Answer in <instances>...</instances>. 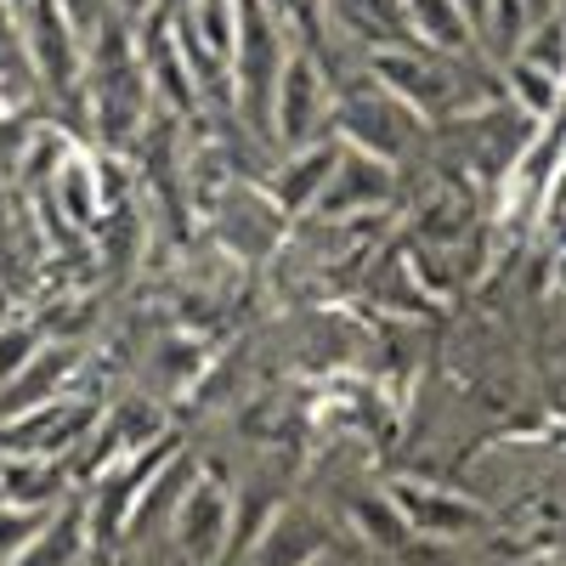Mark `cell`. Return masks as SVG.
I'll list each match as a JSON object with an SVG mask.
<instances>
[{"mask_svg": "<svg viewBox=\"0 0 566 566\" xmlns=\"http://www.w3.org/2000/svg\"><path fill=\"white\" fill-rule=\"evenodd\" d=\"M85 108V136L97 142V154H130L142 130L154 125L159 103H154V80H148V63H142V45H136V29L125 23H108L85 52V74H80V97Z\"/></svg>", "mask_w": 566, "mask_h": 566, "instance_id": "cell-1", "label": "cell"}, {"mask_svg": "<svg viewBox=\"0 0 566 566\" xmlns=\"http://www.w3.org/2000/svg\"><path fill=\"white\" fill-rule=\"evenodd\" d=\"M368 74L380 80L397 103L413 108V119H470V114H488L493 103V80H482V63L476 52L464 57H448V52H431V45H391V52H374L363 57Z\"/></svg>", "mask_w": 566, "mask_h": 566, "instance_id": "cell-2", "label": "cell"}, {"mask_svg": "<svg viewBox=\"0 0 566 566\" xmlns=\"http://www.w3.org/2000/svg\"><path fill=\"white\" fill-rule=\"evenodd\" d=\"M283 63H290V45H283L277 0H239V40H232L227 91H232V114L244 119L255 142H272V97H277Z\"/></svg>", "mask_w": 566, "mask_h": 566, "instance_id": "cell-3", "label": "cell"}, {"mask_svg": "<svg viewBox=\"0 0 566 566\" xmlns=\"http://www.w3.org/2000/svg\"><path fill=\"white\" fill-rule=\"evenodd\" d=\"M413 130H419V119H413V108L408 103H397L391 91L380 85V80H363V85H346V91H335V136L346 142V148H357V154H374V159H391L397 165V154L413 142Z\"/></svg>", "mask_w": 566, "mask_h": 566, "instance_id": "cell-4", "label": "cell"}, {"mask_svg": "<svg viewBox=\"0 0 566 566\" xmlns=\"http://www.w3.org/2000/svg\"><path fill=\"white\" fill-rule=\"evenodd\" d=\"M335 130V85H328V69L312 52H290L272 97V142L283 154L306 148V142Z\"/></svg>", "mask_w": 566, "mask_h": 566, "instance_id": "cell-5", "label": "cell"}, {"mask_svg": "<svg viewBox=\"0 0 566 566\" xmlns=\"http://www.w3.org/2000/svg\"><path fill=\"white\" fill-rule=\"evenodd\" d=\"M103 402H91L85 391H69L57 402H45L12 424H0V459H74L80 442L91 437Z\"/></svg>", "mask_w": 566, "mask_h": 566, "instance_id": "cell-6", "label": "cell"}, {"mask_svg": "<svg viewBox=\"0 0 566 566\" xmlns=\"http://www.w3.org/2000/svg\"><path fill=\"white\" fill-rule=\"evenodd\" d=\"M165 549H170V566H216L232 549V488L210 482L199 470V482L187 488L176 522L165 533Z\"/></svg>", "mask_w": 566, "mask_h": 566, "instance_id": "cell-7", "label": "cell"}, {"mask_svg": "<svg viewBox=\"0 0 566 566\" xmlns=\"http://www.w3.org/2000/svg\"><path fill=\"white\" fill-rule=\"evenodd\" d=\"M91 368V346H69V340H45L7 386H0V424H12L45 402H57L69 391H85L80 374Z\"/></svg>", "mask_w": 566, "mask_h": 566, "instance_id": "cell-8", "label": "cell"}, {"mask_svg": "<svg viewBox=\"0 0 566 566\" xmlns=\"http://www.w3.org/2000/svg\"><path fill=\"white\" fill-rule=\"evenodd\" d=\"M328 549H335V527L323 522V510H312L301 499H283L239 560L244 566H317Z\"/></svg>", "mask_w": 566, "mask_h": 566, "instance_id": "cell-9", "label": "cell"}, {"mask_svg": "<svg viewBox=\"0 0 566 566\" xmlns=\"http://www.w3.org/2000/svg\"><path fill=\"white\" fill-rule=\"evenodd\" d=\"M391 199H397V165L374 159V154H357V148H340V165L323 187L317 216L323 221H357V216L386 210Z\"/></svg>", "mask_w": 566, "mask_h": 566, "instance_id": "cell-10", "label": "cell"}, {"mask_svg": "<svg viewBox=\"0 0 566 566\" xmlns=\"http://www.w3.org/2000/svg\"><path fill=\"white\" fill-rule=\"evenodd\" d=\"M386 493H391V504L402 510V522H408L413 538L448 544V538H470V533L488 522V510H482L476 499H464V493H453V488H437V482H391Z\"/></svg>", "mask_w": 566, "mask_h": 566, "instance_id": "cell-11", "label": "cell"}, {"mask_svg": "<svg viewBox=\"0 0 566 566\" xmlns=\"http://www.w3.org/2000/svg\"><path fill=\"white\" fill-rule=\"evenodd\" d=\"M340 148H346V142H340L335 130L317 136V142H306V148H290V154L277 159V170L266 176V199H272L283 216L317 210L328 176H335V165H340Z\"/></svg>", "mask_w": 566, "mask_h": 566, "instance_id": "cell-12", "label": "cell"}, {"mask_svg": "<svg viewBox=\"0 0 566 566\" xmlns=\"http://www.w3.org/2000/svg\"><path fill=\"white\" fill-rule=\"evenodd\" d=\"M317 18L335 29L346 45H357L363 57L391 52V45H413L402 0H317Z\"/></svg>", "mask_w": 566, "mask_h": 566, "instance_id": "cell-13", "label": "cell"}, {"mask_svg": "<svg viewBox=\"0 0 566 566\" xmlns=\"http://www.w3.org/2000/svg\"><path fill=\"white\" fill-rule=\"evenodd\" d=\"M74 464L69 459H0V499L23 510H57L74 499Z\"/></svg>", "mask_w": 566, "mask_h": 566, "instance_id": "cell-14", "label": "cell"}, {"mask_svg": "<svg viewBox=\"0 0 566 566\" xmlns=\"http://www.w3.org/2000/svg\"><path fill=\"white\" fill-rule=\"evenodd\" d=\"M205 374H210V352L193 335H165V340L148 346V363H142V380H148V386H142V391L170 402L181 391H193Z\"/></svg>", "mask_w": 566, "mask_h": 566, "instance_id": "cell-15", "label": "cell"}, {"mask_svg": "<svg viewBox=\"0 0 566 566\" xmlns=\"http://www.w3.org/2000/svg\"><path fill=\"white\" fill-rule=\"evenodd\" d=\"M402 12H408L413 40L431 45V52H448V57L476 52V23L464 18L459 0H402Z\"/></svg>", "mask_w": 566, "mask_h": 566, "instance_id": "cell-16", "label": "cell"}, {"mask_svg": "<svg viewBox=\"0 0 566 566\" xmlns=\"http://www.w3.org/2000/svg\"><path fill=\"white\" fill-rule=\"evenodd\" d=\"M346 515H352V533L368 549H380V555H402L413 544V533L402 522V510L391 504V493H357V499H346Z\"/></svg>", "mask_w": 566, "mask_h": 566, "instance_id": "cell-17", "label": "cell"}, {"mask_svg": "<svg viewBox=\"0 0 566 566\" xmlns=\"http://www.w3.org/2000/svg\"><path fill=\"white\" fill-rule=\"evenodd\" d=\"M538 29V18H533V0H488V12H482V23H476V45L488 57H515L527 45V34Z\"/></svg>", "mask_w": 566, "mask_h": 566, "instance_id": "cell-18", "label": "cell"}, {"mask_svg": "<svg viewBox=\"0 0 566 566\" xmlns=\"http://www.w3.org/2000/svg\"><path fill=\"white\" fill-rule=\"evenodd\" d=\"M504 85L515 97V114H533V119H549L560 108V91H566V80H555V74H544V69H533L522 57L504 63Z\"/></svg>", "mask_w": 566, "mask_h": 566, "instance_id": "cell-19", "label": "cell"}, {"mask_svg": "<svg viewBox=\"0 0 566 566\" xmlns=\"http://www.w3.org/2000/svg\"><path fill=\"white\" fill-rule=\"evenodd\" d=\"M40 346H45L40 317H29V312H7V317H0V386H7Z\"/></svg>", "mask_w": 566, "mask_h": 566, "instance_id": "cell-20", "label": "cell"}, {"mask_svg": "<svg viewBox=\"0 0 566 566\" xmlns=\"http://www.w3.org/2000/svg\"><path fill=\"white\" fill-rule=\"evenodd\" d=\"M52 522V510H23L0 499V566H18V555L34 544V533Z\"/></svg>", "mask_w": 566, "mask_h": 566, "instance_id": "cell-21", "label": "cell"}, {"mask_svg": "<svg viewBox=\"0 0 566 566\" xmlns=\"http://www.w3.org/2000/svg\"><path fill=\"white\" fill-rule=\"evenodd\" d=\"M57 12L69 18V29L80 34L85 52H91V40H97L108 23H119V18H114V0H57Z\"/></svg>", "mask_w": 566, "mask_h": 566, "instance_id": "cell-22", "label": "cell"}, {"mask_svg": "<svg viewBox=\"0 0 566 566\" xmlns=\"http://www.w3.org/2000/svg\"><path fill=\"white\" fill-rule=\"evenodd\" d=\"M108 566H170V549L165 544H119Z\"/></svg>", "mask_w": 566, "mask_h": 566, "instance_id": "cell-23", "label": "cell"}, {"mask_svg": "<svg viewBox=\"0 0 566 566\" xmlns=\"http://www.w3.org/2000/svg\"><path fill=\"white\" fill-rule=\"evenodd\" d=\"M159 7H165V0H114V18H119L125 29H142V23L159 18Z\"/></svg>", "mask_w": 566, "mask_h": 566, "instance_id": "cell-24", "label": "cell"}]
</instances>
